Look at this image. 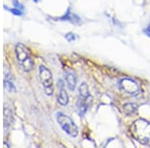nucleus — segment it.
Here are the masks:
<instances>
[{"mask_svg":"<svg viewBox=\"0 0 150 148\" xmlns=\"http://www.w3.org/2000/svg\"><path fill=\"white\" fill-rule=\"evenodd\" d=\"M65 39L68 40L69 42H72V41H74L75 39H76V36H75V34H73V33H67L66 35H65Z\"/></svg>","mask_w":150,"mask_h":148,"instance_id":"obj_14","label":"nucleus"},{"mask_svg":"<svg viewBox=\"0 0 150 148\" xmlns=\"http://www.w3.org/2000/svg\"><path fill=\"white\" fill-rule=\"evenodd\" d=\"M4 129L8 130L13 122V108L8 102L4 103Z\"/></svg>","mask_w":150,"mask_h":148,"instance_id":"obj_7","label":"nucleus"},{"mask_svg":"<svg viewBox=\"0 0 150 148\" xmlns=\"http://www.w3.org/2000/svg\"><path fill=\"white\" fill-rule=\"evenodd\" d=\"M60 20H65V21H69V22L73 23V24H79L80 23V18L76 15L73 14L70 10H67L66 13L60 18Z\"/></svg>","mask_w":150,"mask_h":148,"instance_id":"obj_11","label":"nucleus"},{"mask_svg":"<svg viewBox=\"0 0 150 148\" xmlns=\"http://www.w3.org/2000/svg\"><path fill=\"white\" fill-rule=\"evenodd\" d=\"M15 56L19 66L24 72H30L34 67V61L31 56L29 49L22 43H17L15 45Z\"/></svg>","mask_w":150,"mask_h":148,"instance_id":"obj_2","label":"nucleus"},{"mask_svg":"<svg viewBox=\"0 0 150 148\" xmlns=\"http://www.w3.org/2000/svg\"><path fill=\"white\" fill-rule=\"evenodd\" d=\"M33 1H34V2H37V1H38V0H33Z\"/></svg>","mask_w":150,"mask_h":148,"instance_id":"obj_16","label":"nucleus"},{"mask_svg":"<svg viewBox=\"0 0 150 148\" xmlns=\"http://www.w3.org/2000/svg\"><path fill=\"white\" fill-rule=\"evenodd\" d=\"M123 112L127 116H133L137 113V105L134 103H126L123 105Z\"/></svg>","mask_w":150,"mask_h":148,"instance_id":"obj_12","label":"nucleus"},{"mask_svg":"<svg viewBox=\"0 0 150 148\" xmlns=\"http://www.w3.org/2000/svg\"><path fill=\"white\" fill-rule=\"evenodd\" d=\"M57 86L59 88V92H58V97H57V101L60 105H67L69 102V96L67 93L66 89L64 86V81L62 79H58L57 82Z\"/></svg>","mask_w":150,"mask_h":148,"instance_id":"obj_6","label":"nucleus"},{"mask_svg":"<svg viewBox=\"0 0 150 148\" xmlns=\"http://www.w3.org/2000/svg\"><path fill=\"white\" fill-rule=\"evenodd\" d=\"M130 132L133 138L138 142L150 145V122L144 119L135 121L131 126Z\"/></svg>","mask_w":150,"mask_h":148,"instance_id":"obj_1","label":"nucleus"},{"mask_svg":"<svg viewBox=\"0 0 150 148\" xmlns=\"http://www.w3.org/2000/svg\"><path fill=\"white\" fill-rule=\"evenodd\" d=\"M39 78L46 95L51 96L53 94V77L51 71L44 65L39 66Z\"/></svg>","mask_w":150,"mask_h":148,"instance_id":"obj_4","label":"nucleus"},{"mask_svg":"<svg viewBox=\"0 0 150 148\" xmlns=\"http://www.w3.org/2000/svg\"><path fill=\"white\" fill-rule=\"evenodd\" d=\"M78 91H79V99L85 101L86 103L91 105V103H92V97H91L90 93H89L88 86H87L85 82H82L80 85H79Z\"/></svg>","mask_w":150,"mask_h":148,"instance_id":"obj_9","label":"nucleus"},{"mask_svg":"<svg viewBox=\"0 0 150 148\" xmlns=\"http://www.w3.org/2000/svg\"><path fill=\"white\" fill-rule=\"evenodd\" d=\"M3 85L4 88L6 89V91L8 92H16V86L14 83V79L12 76V73L8 68L5 69L4 71V80H3Z\"/></svg>","mask_w":150,"mask_h":148,"instance_id":"obj_8","label":"nucleus"},{"mask_svg":"<svg viewBox=\"0 0 150 148\" xmlns=\"http://www.w3.org/2000/svg\"><path fill=\"white\" fill-rule=\"evenodd\" d=\"M144 33L147 36H149V37H150V26H148V27H146L144 29Z\"/></svg>","mask_w":150,"mask_h":148,"instance_id":"obj_15","label":"nucleus"},{"mask_svg":"<svg viewBox=\"0 0 150 148\" xmlns=\"http://www.w3.org/2000/svg\"><path fill=\"white\" fill-rule=\"evenodd\" d=\"M4 8L6 9V10H8L9 12H11V13H13V14H15V15H18V16H21L23 14V12L22 10H19V9L17 8H9L8 6H3Z\"/></svg>","mask_w":150,"mask_h":148,"instance_id":"obj_13","label":"nucleus"},{"mask_svg":"<svg viewBox=\"0 0 150 148\" xmlns=\"http://www.w3.org/2000/svg\"><path fill=\"white\" fill-rule=\"evenodd\" d=\"M56 120L66 134L72 137H76L78 135V127L69 116L65 115L64 113L58 112L56 114Z\"/></svg>","mask_w":150,"mask_h":148,"instance_id":"obj_3","label":"nucleus"},{"mask_svg":"<svg viewBox=\"0 0 150 148\" xmlns=\"http://www.w3.org/2000/svg\"><path fill=\"white\" fill-rule=\"evenodd\" d=\"M65 81H66V85L68 86V88L70 90H74L75 89V86H76V77L73 72L71 71H67L65 73Z\"/></svg>","mask_w":150,"mask_h":148,"instance_id":"obj_10","label":"nucleus"},{"mask_svg":"<svg viewBox=\"0 0 150 148\" xmlns=\"http://www.w3.org/2000/svg\"><path fill=\"white\" fill-rule=\"evenodd\" d=\"M119 88L121 91L125 92V93L129 94L132 96L138 95L141 91L139 84L136 81L130 79V78H123L119 81Z\"/></svg>","mask_w":150,"mask_h":148,"instance_id":"obj_5","label":"nucleus"}]
</instances>
